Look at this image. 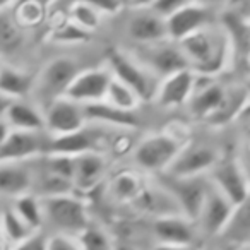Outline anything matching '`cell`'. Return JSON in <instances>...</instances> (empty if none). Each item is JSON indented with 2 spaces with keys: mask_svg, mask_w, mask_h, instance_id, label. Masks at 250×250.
<instances>
[{
  "mask_svg": "<svg viewBox=\"0 0 250 250\" xmlns=\"http://www.w3.org/2000/svg\"><path fill=\"white\" fill-rule=\"evenodd\" d=\"M83 250H113L110 236L98 226L91 225L83 235H79Z\"/></svg>",
  "mask_w": 250,
  "mask_h": 250,
  "instance_id": "836d02e7",
  "label": "cell"
},
{
  "mask_svg": "<svg viewBox=\"0 0 250 250\" xmlns=\"http://www.w3.org/2000/svg\"><path fill=\"white\" fill-rule=\"evenodd\" d=\"M144 182L141 180V177L137 173L130 170H125L117 173L111 178L110 184V194L115 201L125 202V204H132L144 190Z\"/></svg>",
  "mask_w": 250,
  "mask_h": 250,
  "instance_id": "4316f807",
  "label": "cell"
},
{
  "mask_svg": "<svg viewBox=\"0 0 250 250\" xmlns=\"http://www.w3.org/2000/svg\"><path fill=\"white\" fill-rule=\"evenodd\" d=\"M158 184L165 187L175 197L177 204L180 206V211L188 219L197 223L201 216L202 206L206 202V197L209 194L212 182L209 175H197V177H175V175L160 173Z\"/></svg>",
  "mask_w": 250,
  "mask_h": 250,
  "instance_id": "277c9868",
  "label": "cell"
},
{
  "mask_svg": "<svg viewBox=\"0 0 250 250\" xmlns=\"http://www.w3.org/2000/svg\"><path fill=\"white\" fill-rule=\"evenodd\" d=\"M0 87H2V96L11 98V100H22L33 93L35 89V81L22 70L11 65H2L0 74Z\"/></svg>",
  "mask_w": 250,
  "mask_h": 250,
  "instance_id": "d4e9b609",
  "label": "cell"
},
{
  "mask_svg": "<svg viewBox=\"0 0 250 250\" xmlns=\"http://www.w3.org/2000/svg\"><path fill=\"white\" fill-rule=\"evenodd\" d=\"M182 144L170 134H154L141 141L132 151L134 163L144 171L160 175L168 171L182 151Z\"/></svg>",
  "mask_w": 250,
  "mask_h": 250,
  "instance_id": "5b68a950",
  "label": "cell"
},
{
  "mask_svg": "<svg viewBox=\"0 0 250 250\" xmlns=\"http://www.w3.org/2000/svg\"><path fill=\"white\" fill-rule=\"evenodd\" d=\"M151 250H195V247H182V245H167V243H156Z\"/></svg>",
  "mask_w": 250,
  "mask_h": 250,
  "instance_id": "b9f144b4",
  "label": "cell"
},
{
  "mask_svg": "<svg viewBox=\"0 0 250 250\" xmlns=\"http://www.w3.org/2000/svg\"><path fill=\"white\" fill-rule=\"evenodd\" d=\"M43 111H45L46 132L53 137L65 136L86 127L87 117L84 106L67 96L55 100Z\"/></svg>",
  "mask_w": 250,
  "mask_h": 250,
  "instance_id": "9c48e42d",
  "label": "cell"
},
{
  "mask_svg": "<svg viewBox=\"0 0 250 250\" xmlns=\"http://www.w3.org/2000/svg\"><path fill=\"white\" fill-rule=\"evenodd\" d=\"M40 18H42V11H40L38 5L33 4V2H28L26 5H22L21 12H19V16H18L19 21L26 22V24H35L36 21H40Z\"/></svg>",
  "mask_w": 250,
  "mask_h": 250,
  "instance_id": "ab89813d",
  "label": "cell"
},
{
  "mask_svg": "<svg viewBox=\"0 0 250 250\" xmlns=\"http://www.w3.org/2000/svg\"><path fill=\"white\" fill-rule=\"evenodd\" d=\"M113 250H137L130 243H113Z\"/></svg>",
  "mask_w": 250,
  "mask_h": 250,
  "instance_id": "ee69618b",
  "label": "cell"
},
{
  "mask_svg": "<svg viewBox=\"0 0 250 250\" xmlns=\"http://www.w3.org/2000/svg\"><path fill=\"white\" fill-rule=\"evenodd\" d=\"M113 81L110 69H86L81 70L70 84L65 96L81 104L98 103L106 100L108 89Z\"/></svg>",
  "mask_w": 250,
  "mask_h": 250,
  "instance_id": "4fadbf2b",
  "label": "cell"
},
{
  "mask_svg": "<svg viewBox=\"0 0 250 250\" xmlns=\"http://www.w3.org/2000/svg\"><path fill=\"white\" fill-rule=\"evenodd\" d=\"M48 233H45L43 229L33 233L31 236H28L26 240L19 243H14L11 250H46V243H48Z\"/></svg>",
  "mask_w": 250,
  "mask_h": 250,
  "instance_id": "8d00e7d4",
  "label": "cell"
},
{
  "mask_svg": "<svg viewBox=\"0 0 250 250\" xmlns=\"http://www.w3.org/2000/svg\"><path fill=\"white\" fill-rule=\"evenodd\" d=\"M46 250H83V245H81L79 236L52 233L48 236Z\"/></svg>",
  "mask_w": 250,
  "mask_h": 250,
  "instance_id": "d590c367",
  "label": "cell"
},
{
  "mask_svg": "<svg viewBox=\"0 0 250 250\" xmlns=\"http://www.w3.org/2000/svg\"><path fill=\"white\" fill-rule=\"evenodd\" d=\"M195 83H197V77L192 69L171 74L161 79L154 101L163 108H178L188 104L195 91Z\"/></svg>",
  "mask_w": 250,
  "mask_h": 250,
  "instance_id": "2e32d148",
  "label": "cell"
},
{
  "mask_svg": "<svg viewBox=\"0 0 250 250\" xmlns=\"http://www.w3.org/2000/svg\"><path fill=\"white\" fill-rule=\"evenodd\" d=\"M199 226L184 214L163 216L153 221V235L156 243L167 245L195 247L199 236Z\"/></svg>",
  "mask_w": 250,
  "mask_h": 250,
  "instance_id": "9a60e30c",
  "label": "cell"
},
{
  "mask_svg": "<svg viewBox=\"0 0 250 250\" xmlns=\"http://www.w3.org/2000/svg\"><path fill=\"white\" fill-rule=\"evenodd\" d=\"M195 2H201V4L208 5V7H212V5H219V4H225L226 0H195Z\"/></svg>",
  "mask_w": 250,
  "mask_h": 250,
  "instance_id": "bcb514c9",
  "label": "cell"
},
{
  "mask_svg": "<svg viewBox=\"0 0 250 250\" xmlns=\"http://www.w3.org/2000/svg\"><path fill=\"white\" fill-rule=\"evenodd\" d=\"M86 2L93 5L100 14H117L124 7L122 0H86Z\"/></svg>",
  "mask_w": 250,
  "mask_h": 250,
  "instance_id": "f35d334b",
  "label": "cell"
},
{
  "mask_svg": "<svg viewBox=\"0 0 250 250\" xmlns=\"http://www.w3.org/2000/svg\"><path fill=\"white\" fill-rule=\"evenodd\" d=\"M127 35L139 45H151L170 40L167 19L156 14L153 9H141L127 22Z\"/></svg>",
  "mask_w": 250,
  "mask_h": 250,
  "instance_id": "e0dca14e",
  "label": "cell"
},
{
  "mask_svg": "<svg viewBox=\"0 0 250 250\" xmlns=\"http://www.w3.org/2000/svg\"><path fill=\"white\" fill-rule=\"evenodd\" d=\"M2 118L12 130H46L45 111L24 100H11L2 96Z\"/></svg>",
  "mask_w": 250,
  "mask_h": 250,
  "instance_id": "ac0fdd59",
  "label": "cell"
},
{
  "mask_svg": "<svg viewBox=\"0 0 250 250\" xmlns=\"http://www.w3.org/2000/svg\"><path fill=\"white\" fill-rule=\"evenodd\" d=\"M83 106L86 111L87 122H96V124L120 127V129H134L139 124L136 111L120 110L108 101H98V103L83 104Z\"/></svg>",
  "mask_w": 250,
  "mask_h": 250,
  "instance_id": "603a6c76",
  "label": "cell"
},
{
  "mask_svg": "<svg viewBox=\"0 0 250 250\" xmlns=\"http://www.w3.org/2000/svg\"><path fill=\"white\" fill-rule=\"evenodd\" d=\"M190 69L197 74L212 76L225 67L229 52V40L221 28L208 26L180 42Z\"/></svg>",
  "mask_w": 250,
  "mask_h": 250,
  "instance_id": "6da1fadb",
  "label": "cell"
},
{
  "mask_svg": "<svg viewBox=\"0 0 250 250\" xmlns=\"http://www.w3.org/2000/svg\"><path fill=\"white\" fill-rule=\"evenodd\" d=\"M212 184L235 206L242 204L250 195V184L243 167L231 156L221 158L209 173Z\"/></svg>",
  "mask_w": 250,
  "mask_h": 250,
  "instance_id": "30bf717a",
  "label": "cell"
},
{
  "mask_svg": "<svg viewBox=\"0 0 250 250\" xmlns=\"http://www.w3.org/2000/svg\"><path fill=\"white\" fill-rule=\"evenodd\" d=\"M225 242L250 245V195L235 208L228 226L221 233Z\"/></svg>",
  "mask_w": 250,
  "mask_h": 250,
  "instance_id": "484cf974",
  "label": "cell"
},
{
  "mask_svg": "<svg viewBox=\"0 0 250 250\" xmlns=\"http://www.w3.org/2000/svg\"><path fill=\"white\" fill-rule=\"evenodd\" d=\"M33 233H36L21 216L16 212V209L9 206H5L2 209V235L7 236L12 243H19L22 240H26L28 236H31Z\"/></svg>",
  "mask_w": 250,
  "mask_h": 250,
  "instance_id": "f546056e",
  "label": "cell"
},
{
  "mask_svg": "<svg viewBox=\"0 0 250 250\" xmlns=\"http://www.w3.org/2000/svg\"><path fill=\"white\" fill-rule=\"evenodd\" d=\"M226 96V87L218 83H211L208 86L195 89L188 101V110L195 118H202L208 122L212 115L221 106L223 100Z\"/></svg>",
  "mask_w": 250,
  "mask_h": 250,
  "instance_id": "cb8c5ba5",
  "label": "cell"
},
{
  "mask_svg": "<svg viewBox=\"0 0 250 250\" xmlns=\"http://www.w3.org/2000/svg\"><path fill=\"white\" fill-rule=\"evenodd\" d=\"M101 143H103V136L100 130L84 127L65 136H52L48 154H63V156L77 158L86 153H101Z\"/></svg>",
  "mask_w": 250,
  "mask_h": 250,
  "instance_id": "d6986e66",
  "label": "cell"
},
{
  "mask_svg": "<svg viewBox=\"0 0 250 250\" xmlns=\"http://www.w3.org/2000/svg\"><path fill=\"white\" fill-rule=\"evenodd\" d=\"M219 250H242V245L233 243V242H225V245H223Z\"/></svg>",
  "mask_w": 250,
  "mask_h": 250,
  "instance_id": "f6af8a7d",
  "label": "cell"
},
{
  "mask_svg": "<svg viewBox=\"0 0 250 250\" xmlns=\"http://www.w3.org/2000/svg\"><path fill=\"white\" fill-rule=\"evenodd\" d=\"M106 62L113 77L132 87L143 101L156 98L161 79L139 59H134L118 48H110L106 52Z\"/></svg>",
  "mask_w": 250,
  "mask_h": 250,
  "instance_id": "3957f363",
  "label": "cell"
},
{
  "mask_svg": "<svg viewBox=\"0 0 250 250\" xmlns=\"http://www.w3.org/2000/svg\"><path fill=\"white\" fill-rule=\"evenodd\" d=\"M79 67L69 57H60L45 65L38 81L35 83V93L42 98L43 106H48L59 98H63L69 91L70 84L79 74ZM43 108V110H45Z\"/></svg>",
  "mask_w": 250,
  "mask_h": 250,
  "instance_id": "8992f818",
  "label": "cell"
},
{
  "mask_svg": "<svg viewBox=\"0 0 250 250\" xmlns=\"http://www.w3.org/2000/svg\"><path fill=\"white\" fill-rule=\"evenodd\" d=\"M110 149L113 151V153H117V154H125L127 151L132 149V143H130L129 137H127V136H118L117 139L111 141Z\"/></svg>",
  "mask_w": 250,
  "mask_h": 250,
  "instance_id": "60d3db41",
  "label": "cell"
},
{
  "mask_svg": "<svg viewBox=\"0 0 250 250\" xmlns=\"http://www.w3.org/2000/svg\"><path fill=\"white\" fill-rule=\"evenodd\" d=\"M242 250H250V245H242Z\"/></svg>",
  "mask_w": 250,
  "mask_h": 250,
  "instance_id": "c3c4849f",
  "label": "cell"
},
{
  "mask_svg": "<svg viewBox=\"0 0 250 250\" xmlns=\"http://www.w3.org/2000/svg\"><path fill=\"white\" fill-rule=\"evenodd\" d=\"M106 173V160L101 153H86L76 158V175L74 187L76 190L89 192L98 187Z\"/></svg>",
  "mask_w": 250,
  "mask_h": 250,
  "instance_id": "7402d4cb",
  "label": "cell"
},
{
  "mask_svg": "<svg viewBox=\"0 0 250 250\" xmlns=\"http://www.w3.org/2000/svg\"><path fill=\"white\" fill-rule=\"evenodd\" d=\"M212 24V11L211 7L201 4V2H192L185 7L178 9L177 12L167 18L168 36L173 42L180 43L187 36L201 31Z\"/></svg>",
  "mask_w": 250,
  "mask_h": 250,
  "instance_id": "5bb4252c",
  "label": "cell"
},
{
  "mask_svg": "<svg viewBox=\"0 0 250 250\" xmlns=\"http://www.w3.org/2000/svg\"><path fill=\"white\" fill-rule=\"evenodd\" d=\"M35 187V177L31 170L21 165V161H4L0 168V190L4 197L18 199L26 195Z\"/></svg>",
  "mask_w": 250,
  "mask_h": 250,
  "instance_id": "44dd1931",
  "label": "cell"
},
{
  "mask_svg": "<svg viewBox=\"0 0 250 250\" xmlns=\"http://www.w3.org/2000/svg\"><path fill=\"white\" fill-rule=\"evenodd\" d=\"M221 160L218 151L206 144H188L184 146L168 173L175 177H197V175H209L216 163Z\"/></svg>",
  "mask_w": 250,
  "mask_h": 250,
  "instance_id": "8fae6325",
  "label": "cell"
},
{
  "mask_svg": "<svg viewBox=\"0 0 250 250\" xmlns=\"http://www.w3.org/2000/svg\"><path fill=\"white\" fill-rule=\"evenodd\" d=\"M192 2H195V0H156L151 9H153L156 14L163 16V18L167 19V18H170L173 12H177L178 9L185 7V5L192 4Z\"/></svg>",
  "mask_w": 250,
  "mask_h": 250,
  "instance_id": "74e56055",
  "label": "cell"
},
{
  "mask_svg": "<svg viewBox=\"0 0 250 250\" xmlns=\"http://www.w3.org/2000/svg\"><path fill=\"white\" fill-rule=\"evenodd\" d=\"M247 103V91L243 87H233V89H226V96L223 100L221 106L218 108L214 115L209 118V124L212 125H225L231 122L236 115H242L245 110Z\"/></svg>",
  "mask_w": 250,
  "mask_h": 250,
  "instance_id": "83f0119b",
  "label": "cell"
},
{
  "mask_svg": "<svg viewBox=\"0 0 250 250\" xmlns=\"http://www.w3.org/2000/svg\"><path fill=\"white\" fill-rule=\"evenodd\" d=\"M235 208L236 206L212 184L211 188H209L208 197H206L204 206H202L201 216L197 219L199 231L206 236L221 235L226 226H228Z\"/></svg>",
  "mask_w": 250,
  "mask_h": 250,
  "instance_id": "7c38bea8",
  "label": "cell"
},
{
  "mask_svg": "<svg viewBox=\"0 0 250 250\" xmlns=\"http://www.w3.org/2000/svg\"><path fill=\"white\" fill-rule=\"evenodd\" d=\"M156 0H130V5L137 9H151Z\"/></svg>",
  "mask_w": 250,
  "mask_h": 250,
  "instance_id": "7bdbcfd3",
  "label": "cell"
},
{
  "mask_svg": "<svg viewBox=\"0 0 250 250\" xmlns=\"http://www.w3.org/2000/svg\"><path fill=\"white\" fill-rule=\"evenodd\" d=\"M0 2H2V9L5 11V9H7V5H11L14 0H0Z\"/></svg>",
  "mask_w": 250,
  "mask_h": 250,
  "instance_id": "7dc6e473",
  "label": "cell"
},
{
  "mask_svg": "<svg viewBox=\"0 0 250 250\" xmlns=\"http://www.w3.org/2000/svg\"><path fill=\"white\" fill-rule=\"evenodd\" d=\"M104 101H108V103L113 104V106L120 108V110L136 111L143 100H141L139 94H137L132 87L127 86V84L122 83V81H118L117 77H113Z\"/></svg>",
  "mask_w": 250,
  "mask_h": 250,
  "instance_id": "4dcf8cb0",
  "label": "cell"
},
{
  "mask_svg": "<svg viewBox=\"0 0 250 250\" xmlns=\"http://www.w3.org/2000/svg\"><path fill=\"white\" fill-rule=\"evenodd\" d=\"M12 208L19 216L31 226L35 231L45 228V214H43L42 197L35 194H26L18 199H12Z\"/></svg>",
  "mask_w": 250,
  "mask_h": 250,
  "instance_id": "f1b7e54d",
  "label": "cell"
},
{
  "mask_svg": "<svg viewBox=\"0 0 250 250\" xmlns=\"http://www.w3.org/2000/svg\"><path fill=\"white\" fill-rule=\"evenodd\" d=\"M91 33H87L86 29H83L79 24L76 22H69V24H63L60 26L59 29L55 31L53 35V40L62 45H74V43H83L89 38Z\"/></svg>",
  "mask_w": 250,
  "mask_h": 250,
  "instance_id": "e575fe53",
  "label": "cell"
},
{
  "mask_svg": "<svg viewBox=\"0 0 250 250\" xmlns=\"http://www.w3.org/2000/svg\"><path fill=\"white\" fill-rule=\"evenodd\" d=\"M70 16H72V21L76 24H79L87 33H93L100 26L103 14H100L93 5L87 4L86 0H77L76 4L70 7Z\"/></svg>",
  "mask_w": 250,
  "mask_h": 250,
  "instance_id": "1f68e13d",
  "label": "cell"
},
{
  "mask_svg": "<svg viewBox=\"0 0 250 250\" xmlns=\"http://www.w3.org/2000/svg\"><path fill=\"white\" fill-rule=\"evenodd\" d=\"M52 136L46 137L45 130H11L0 139V158L4 161H24L31 158L48 154Z\"/></svg>",
  "mask_w": 250,
  "mask_h": 250,
  "instance_id": "ba28073f",
  "label": "cell"
},
{
  "mask_svg": "<svg viewBox=\"0 0 250 250\" xmlns=\"http://www.w3.org/2000/svg\"><path fill=\"white\" fill-rule=\"evenodd\" d=\"M42 206L45 226L53 233L79 236L91 226L86 204L74 194L42 197Z\"/></svg>",
  "mask_w": 250,
  "mask_h": 250,
  "instance_id": "7a4b0ae2",
  "label": "cell"
},
{
  "mask_svg": "<svg viewBox=\"0 0 250 250\" xmlns=\"http://www.w3.org/2000/svg\"><path fill=\"white\" fill-rule=\"evenodd\" d=\"M132 206H136L144 214L153 216L154 219L163 218V216L182 214L180 206L177 204L175 197L167 188L161 187L160 184L153 185V187H147L146 185L143 194L132 202Z\"/></svg>",
  "mask_w": 250,
  "mask_h": 250,
  "instance_id": "ffe728a7",
  "label": "cell"
},
{
  "mask_svg": "<svg viewBox=\"0 0 250 250\" xmlns=\"http://www.w3.org/2000/svg\"><path fill=\"white\" fill-rule=\"evenodd\" d=\"M170 42L171 40H165L160 43L141 45L143 50L139 52V60L144 65L149 67L160 79H165L180 70L190 69V63H188L180 43Z\"/></svg>",
  "mask_w": 250,
  "mask_h": 250,
  "instance_id": "52a82bcc",
  "label": "cell"
},
{
  "mask_svg": "<svg viewBox=\"0 0 250 250\" xmlns=\"http://www.w3.org/2000/svg\"><path fill=\"white\" fill-rule=\"evenodd\" d=\"M0 35H2V52L7 55V53H14L16 50L21 46L22 43V31L21 26L18 24L12 16L4 14L2 16V22H0Z\"/></svg>",
  "mask_w": 250,
  "mask_h": 250,
  "instance_id": "d6a6232c",
  "label": "cell"
}]
</instances>
